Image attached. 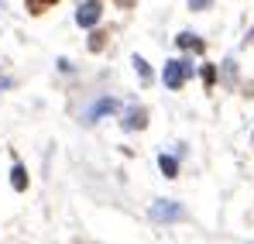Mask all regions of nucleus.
<instances>
[{"instance_id": "1", "label": "nucleus", "mask_w": 254, "mask_h": 244, "mask_svg": "<svg viewBox=\"0 0 254 244\" xmlns=\"http://www.w3.org/2000/svg\"><path fill=\"white\" fill-rule=\"evenodd\" d=\"M189 76H192V62L189 59H172V62H165V69H162L165 89H182Z\"/></svg>"}, {"instance_id": "2", "label": "nucleus", "mask_w": 254, "mask_h": 244, "mask_svg": "<svg viewBox=\"0 0 254 244\" xmlns=\"http://www.w3.org/2000/svg\"><path fill=\"white\" fill-rule=\"evenodd\" d=\"M148 217L155 224H179V220H186V206H179L175 200H155Z\"/></svg>"}, {"instance_id": "3", "label": "nucleus", "mask_w": 254, "mask_h": 244, "mask_svg": "<svg viewBox=\"0 0 254 244\" xmlns=\"http://www.w3.org/2000/svg\"><path fill=\"white\" fill-rule=\"evenodd\" d=\"M117 110H121V103H117L114 96H100V100L83 114V124H96V121H103V117H110V114H117Z\"/></svg>"}, {"instance_id": "4", "label": "nucleus", "mask_w": 254, "mask_h": 244, "mask_svg": "<svg viewBox=\"0 0 254 244\" xmlns=\"http://www.w3.org/2000/svg\"><path fill=\"white\" fill-rule=\"evenodd\" d=\"M100 17H103V7L96 0H86V3H79V10H76V24L79 28H96Z\"/></svg>"}, {"instance_id": "5", "label": "nucleus", "mask_w": 254, "mask_h": 244, "mask_svg": "<svg viewBox=\"0 0 254 244\" xmlns=\"http://www.w3.org/2000/svg\"><path fill=\"white\" fill-rule=\"evenodd\" d=\"M175 41H179V48H189V52H203V48H206V45H203V38H196L192 31H182Z\"/></svg>"}, {"instance_id": "6", "label": "nucleus", "mask_w": 254, "mask_h": 244, "mask_svg": "<svg viewBox=\"0 0 254 244\" xmlns=\"http://www.w3.org/2000/svg\"><path fill=\"white\" fill-rule=\"evenodd\" d=\"M144 124H148V114H144V110H130L124 117V131H141Z\"/></svg>"}, {"instance_id": "7", "label": "nucleus", "mask_w": 254, "mask_h": 244, "mask_svg": "<svg viewBox=\"0 0 254 244\" xmlns=\"http://www.w3.org/2000/svg\"><path fill=\"white\" fill-rule=\"evenodd\" d=\"M10 186H14L17 193L28 189V172H24V165H14V168H10Z\"/></svg>"}, {"instance_id": "8", "label": "nucleus", "mask_w": 254, "mask_h": 244, "mask_svg": "<svg viewBox=\"0 0 254 244\" xmlns=\"http://www.w3.org/2000/svg\"><path fill=\"white\" fill-rule=\"evenodd\" d=\"M158 168L165 172V179H175V175H179V162H175V155H158Z\"/></svg>"}, {"instance_id": "9", "label": "nucleus", "mask_w": 254, "mask_h": 244, "mask_svg": "<svg viewBox=\"0 0 254 244\" xmlns=\"http://www.w3.org/2000/svg\"><path fill=\"white\" fill-rule=\"evenodd\" d=\"M130 62H134V69H137V76H141V80H144V82H151V69H148V62H144L141 55H134Z\"/></svg>"}, {"instance_id": "10", "label": "nucleus", "mask_w": 254, "mask_h": 244, "mask_svg": "<svg viewBox=\"0 0 254 244\" xmlns=\"http://www.w3.org/2000/svg\"><path fill=\"white\" fill-rule=\"evenodd\" d=\"M52 3H59V0H28V7L38 14V10H45V7H52Z\"/></svg>"}, {"instance_id": "11", "label": "nucleus", "mask_w": 254, "mask_h": 244, "mask_svg": "<svg viewBox=\"0 0 254 244\" xmlns=\"http://www.w3.org/2000/svg\"><path fill=\"white\" fill-rule=\"evenodd\" d=\"M213 0H189V10H206Z\"/></svg>"}, {"instance_id": "12", "label": "nucleus", "mask_w": 254, "mask_h": 244, "mask_svg": "<svg viewBox=\"0 0 254 244\" xmlns=\"http://www.w3.org/2000/svg\"><path fill=\"white\" fill-rule=\"evenodd\" d=\"M213 80H216V69H213V66H206V69H203V82H206V86H213Z\"/></svg>"}, {"instance_id": "13", "label": "nucleus", "mask_w": 254, "mask_h": 244, "mask_svg": "<svg viewBox=\"0 0 254 244\" xmlns=\"http://www.w3.org/2000/svg\"><path fill=\"white\" fill-rule=\"evenodd\" d=\"M7 86H10V80H3V76H0V89H7Z\"/></svg>"}]
</instances>
